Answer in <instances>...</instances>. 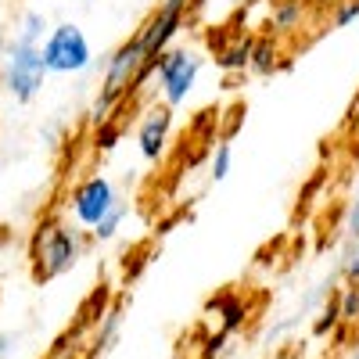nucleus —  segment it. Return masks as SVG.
<instances>
[{
  "instance_id": "obj_1",
  "label": "nucleus",
  "mask_w": 359,
  "mask_h": 359,
  "mask_svg": "<svg viewBox=\"0 0 359 359\" xmlns=\"http://www.w3.org/2000/svg\"><path fill=\"white\" fill-rule=\"evenodd\" d=\"M83 233L72 230L62 219H43L36 223L33 237H29V262H33V280L47 284L54 277H65L69 269H76V262L83 259Z\"/></svg>"
},
{
  "instance_id": "obj_2",
  "label": "nucleus",
  "mask_w": 359,
  "mask_h": 359,
  "mask_svg": "<svg viewBox=\"0 0 359 359\" xmlns=\"http://www.w3.org/2000/svg\"><path fill=\"white\" fill-rule=\"evenodd\" d=\"M47 65H43V50L40 47H18L8 43L4 50V65H0V83L18 104H33L40 97V90L47 83Z\"/></svg>"
},
{
  "instance_id": "obj_3",
  "label": "nucleus",
  "mask_w": 359,
  "mask_h": 359,
  "mask_svg": "<svg viewBox=\"0 0 359 359\" xmlns=\"http://www.w3.org/2000/svg\"><path fill=\"white\" fill-rule=\"evenodd\" d=\"M205 69V57L198 50H187V47H172L165 50L158 62H155V86L162 94V104L169 108H180L198 86V76Z\"/></svg>"
},
{
  "instance_id": "obj_4",
  "label": "nucleus",
  "mask_w": 359,
  "mask_h": 359,
  "mask_svg": "<svg viewBox=\"0 0 359 359\" xmlns=\"http://www.w3.org/2000/svg\"><path fill=\"white\" fill-rule=\"evenodd\" d=\"M43 65L50 76H79L94 65V47L76 22H62L43 40Z\"/></svg>"
},
{
  "instance_id": "obj_5",
  "label": "nucleus",
  "mask_w": 359,
  "mask_h": 359,
  "mask_svg": "<svg viewBox=\"0 0 359 359\" xmlns=\"http://www.w3.org/2000/svg\"><path fill=\"white\" fill-rule=\"evenodd\" d=\"M201 4L205 0H158V8L137 25V36H140L147 57H162L165 50H172V43L184 33L191 11H198Z\"/></svg>"
},
{
  "instance_id": "obj_6",
  "label": "nucleus",
  "mask_w": 359,
  "mask_h": 359,
  "mask_svg": "<svg viewBox=\"0 0 359 359\" xmlns=\"http://www.w3.org/2000/svg\"><path fill=\"white\" fill-rule=\"evenodd\" d=\"M115 205H118V194H115V184L104 172H94V176L79 180V184L72 187V194H69V212L86 230H94Z\"/></svg>"
},
{
  "instance_id": "obj_7",
  "label": "nucleus",
  "mask_w": 359,
  "mask_h": 359,
  "mask_svg": "<svg viewBox=\"0 0 359 359\" xmlns=\"http://www.w3.org/2000/svg\"><path fill=\"white\" fill-rule=\"evenodd\" d=\"M172 126H176V115L169 104H155L140 118L137 126V151L144 162H162L169 151V140H172Z\"/></svg>"
},
{
  "instance_id": "obj_8",
  "label": "nucleus",
  "mask_w": 359,
  "mask_h": 359,
  "mask_svg": "<svg viewBox=\"0 0 359 359\" xmlns=\"http://www.w3.org/2000/svg\"><path fill=\"white\" fill-rule=\"evenodd\" d=\"M205 313H216V320H219V331L223 334H241L245 331V323H248V316H252V309H248V302H245V294H237V291H219V294H212L205 302Z\"/></svg>"
},
{
  "instance_id": "obj_9",
  "label": "nucleus",
  "mask_w": 359,
  "mask_h": 359,
  "mask_svg": "<svg viewBox=\"0 0 359 359\" xmlns=\"http://www.w3.org/2000/svg\"><path fill=\"white\" fill-rule=\"evenodd\" d=\"M252 50H255V36H233L230 43H223L219 50H212L216 69L226 72V76L248 72V65H252Z\"/></svg>"
},
{
  "instance_id": "obj_10",
  "label": "nucleus",
  "mask_w": 359,
  "mask_h": 359,
  "mask_svg": "<svg viewBox=\"0 0 359 359\" xmlns=\"http://www.w3.org/2000/svg\"><path fill=\"white\" fill-rule=\"evenodd\" d=\"M306 18V0H269V29L273 36H291Z\"/></svg>"
},
{
  "instance_id": "obj_11",
  "label": "nucleus",
  "mask_w": 359,
  "mask_h": 359,
  "mask_svg": "<svg viewBox=\"0 0 359 359\" xmlns=\"http://www.w3.org/2000/svg\"><path fill=\"white\" fill-rule=\"evenodd\" d=\"M284 65V50L273 36H255V50H252V65L248 72L252 76H273L277 69Z\"/></svg>"
},
{
  "instance_id": "obj_12",
  "label": "nucleus",
  "mask_w": 359,
  "mask_h": 359,
  "mask_svg": "<svg viewBox=\"0 0 359 359\" xmlns=\"http://www.w3.org/2000/svg\"><path fill=\"white\" fill-rule=\"evenodd\" d=\"M50 29H54V25L47 22L43 11H25L11 43H18V47H43V40L50 36Z\"/></svg>"
},
{
  "instance_id": "obj_13",
  "label": "nucleus",
  "mask_w": 359,
  "mask_h": 359,
  "mask_svg": "<svg viewBox=\"0 0 359 359\" xmlns=\"http://www.w3.org/2000/svg\"><path fill=\"white\" fill-rule=\"evenodd\" d=\"M118 331H123V309H108L97 323V334H94V355L108 352L118 341Z\"/></svg>"
},
{
  "instance_id": "obj_14",
  "label": "nucleus",
  "mask_w": 359,
  "mask_h": 359,
  "mask_svg": "<svg viewBox=\"0 0 359 359\" xmlns=\"http://www.w3.org/2000/svg\"><path fill=\"white\" fill-rule=\"evenodd\" d=\"M233 169V147L230 140H216V151H212V162H208V176H212V184H223Z\"/></svg>"
},
{
  "instance_id": "obj_15",
  "label": "nucleus",
  "mask_w": 359,
  "mask_h": 359,
  "mask_svg": "<svg viewBox=\"0 0 359 359\" xmlns=\"http://www.w3.org/2000/svg\"><path fill=\"white\" fill-rule=\"evenodd\" d=\"M338 327H341V313H338V302H334V294H331V298L320 306L316 320H313V334L323 338V334H334Z\"/></svg>"
},
{
  "instance_id": "obj_16",
  "label": "nucleus",
  "mask_w": 359,
  "mask_h": 359,
  "mask_svg": "<svg viewBox=\"0 0 359 359\" xmlns=\"http://www.w3.org/2000/svg\"><path fill=\"white\" fill-rule=\"evenodd\" d=\"M334 302H338L341 323H355V320H359V284H345V287H338Z\"/></svg>"
},
{
  "instance_id": "obj_17",
  "label": "nucleus",
  "mask_w": 359,
  "mask_h": 359,
  "mask_svg": "<svg viewBox=\"0 0 359 359\" xmlns=\"http://www.w3.org/2000/svg\"><path fill=\"white\" fill-rule=\"evenodd\" d=\"M126 212H130V208H126V201H118L115 208H111V212L94 226V230H90V233H94L97 237V241H111V237L118 233V226H123V219H126Z\"/></svg>"
},
{
  "instance_id": "obj_18",
  "label": "nucleus",
  "mask_w": 359,
  "mask_h": 359,
  "mask_svg": "<svg viewBox=\"0 0 359 359\" xmlns=\"http://www.w3.org/2000/svg\"><path fill=\"white\" fill-rule=\"evenodd\" d=\"M338 273L345 277V284H359V241H345L341 259H338Z\"/></svg>"
},
{
  "instance_id": "obj_19",
  "label": "nucleus",
  "mask_w": 359,
  "mask_h": 359,
  "mask_svg": "<svg viewBox=\"0 0 359 359\" xmlns=\"http://www.w3.org/2000/svg\"><path fill=\"white\" fill-rule=\"evenodd\" d=\"M341 237H345V241H359V180H355V187H352L348 208H345V223H341Z\"/></svg>"
},
{
  "instance_id": "obj_20",
  "label": "nucleus",
  "mask_w": 359,
  "mask_h": 359,
  "mask_svg": "<svg viewBox=\"0 0 359 359\" xmlns=\"http://www.w3.org/2000/svg\"><path fill=\"white\" fill-rule=\"evenodd\" d=\"M359 18V0H341V4L331 11V25L334 29H345V25H352Z\"/></svg>"
},
{
  "instance_id": "obj_21",
  "label": "nucleus",
  "mask_w": 359,
  "mask_h": 359,
  "mask_svg": "<svg viewBox=\"0 0 359 359\" xmlns=\"http://www.w3.org/2000/svg\"><path fill=\"white\" fill-rule=\"evenodd\" d=\"M230 348V334H223V331H216V334H208L205 338V348H201V359H219L223 352Z\"/></svg>"
},
{
  "instance_id": "obj_22",
  "label": "nucleus",
  "mask_w": 359,
  "mask_h": 359,
  "mask_svg": "<svg viewBox=\"0 0 359 359\" xmlns=\"http://www.w3.org/2000/svg\"><path fill=\"white\" fill-rule=\"evenodd\" d=\"M118 137H123V126L104 123V126H97V133H94V144L101 147V151H111V147L118 144Z\"/></svg>"
},
{
  "instance_id": "obj_23",
  "label": "nucleus",
  "mask_w": 359,
  "mask_h": 359,
  "mask_svg": "<svg viewBox=\"0 0 359 359\" xmlns=\"http://www.w3.org/2000/svg\"><path fill=\"white\" fill-rule=\"evenodd\" d=\"M15 355V334L0 331V359H11Z\"/></svg>"
},
{
  "instance_id": "obj_24",
  "label": "nucleus",
  "mask_w": 359,
  "mask_h": 359,
  "mask_svg": "<svg viewBox=\"0 0 359 359\" xmlns=\"http://www.w3.org/2000/svg\"><path fill=\"white\" fill-rule=\"evenodd\" d=\"M359 123V97H355V104H352V111H348V126H355Z\"/></svg>"
},
{
  "instance_id": "obj_25",
  "label": "nucleus",
  "mask_w": 359,
  "mask_h": 359,
  "mask_svg": "<svg viewBox=\"0 0 359 359\" xmlns=\"http://www.w3.org/2000/svg\"><path fill=\"white\" fill-rule=\"evenodd\" d=\"M230 4H233V8H245V11H248L252 4H259V0H230Z\"/></svg>"
},
{
  "instance_id": "obj_26",
  "label": "nucleus",
  "mask_w": 359,
  "mask_h": 359,
  "mask_svg": "<svg viewBox=\"0 0 359 359\" xmlns=\"http://www.w3.org/2000/svg\"><path fill=\"white\" fill-rule=\"evenodd\" d=\"M348 359H359V348H355V352H352V355H348Z\"/></svg>"
}]
</instances>
